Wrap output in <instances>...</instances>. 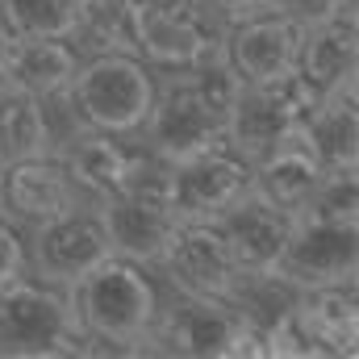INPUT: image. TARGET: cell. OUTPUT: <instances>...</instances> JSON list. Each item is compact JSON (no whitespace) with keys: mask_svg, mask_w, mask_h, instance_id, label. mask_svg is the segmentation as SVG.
I'll use <instances>...</instances> for the list:
<instances>
[{"mask_svg":"<svg viewBox=\"0 0 359 359\" xmlns=\"http://www.w3.org/2000/svg\"><path fill=\"white\" fill-rule=\"evenodd\" d=\"M339 8H347V13H359V0H334Z\"/></svg>","mask_w":359,"mask_h":359,"instance_id":"obj_27","label":"cell"},{"mask_svg":"<svg viewBox=\"0 0 359 359\" xmlns=\"http://www.w3.org/2000/svg\"><path fill=\"white\" fill-rule=\"evenodd\" d=\"M134 55L155 72H188L222 50L226 21L205 0H130Z\"/></svg>","mask_w":359,"mask_h":359,"instance_id":"obj_5","label":"cell"},{"mask_svg":"<svg viewBox=\"0 0 359 359\" xmlns=\"http://www.w3.org/2000/svg\"><path fill=\"white\" fill-rule=\"evenodd\" d=\"M297 76L318 96L343 80H359V13L339 8L305 25L297 50Z\"/></svg>","mask_w":359,"mask_h":359,"instance_id":"obj_15","label":"cell"},{"mask_svg":"<svg viewBox=\"0 0 359 359\" xmlns=\"http://www.w3.org/2000/svg\"><path fill=\"white\" fill-rule=\"evenodd\" d=\"M313 100H318V92L297 72H288L280 80H264V84H243L230 104V117H226V142L255 163L264 151H271L284 134H292L309 117Z\"/></svg>","mask_w":359,"mask_h":359,"instance_id":"obj_6","label":"cell"},{"mask_svg":"<svg viewBox=\"0 0 359 359\" xmlns=\"http://www.w3.org/2000/svg\"><path fill=\"white\" fill-rule=\"evenodd\" d=\"M301 34L305 25L292 21L280 8H259L247 13L238 21L226 25L222 34V55L226 63L238 72L243 84H264V80H280L288 72H297V50H301Z\"/></svg>","mask_w":359,"mask_h":359,"instance_id":"obj_13","label":"cell"},{"mask_svg":"<svg viewBox=\"0 0 359 359\" xmlns=\"http://www.w3.org/2000/svg\"><path fill=\"white\" fill-rule=\"evenodd\" d=\"M251 192V159L226 138L172 159V209L180 222H217L238 196Z\"/></svg>","mask_w":359,"mask_h":359,"instance_id":"obj_8","label":"cell"},{"mask_svg":"<svg viewBox=\"0 0 359 359\" xmlns=\"http://www.w3.org/2000/svg\"><path fill=\"white\" fill-rule=\"evenodd\" d=\"M271 8H280V13H288L292 21H301V25H309V21H322V17H330V13H339V4L334 0H268Z\"/></svg>","mask_w":359,"mask_h":359,"instance_id":"obj_24","label":"cell"},{"mask_svg":"<svg viewBox=\"0 0 359 359\" xmlns=\"http://www.w3.org/2000/svg\"><path fill=\"white\" fill-rule=\"evenodd\" d=\"M155 276L168 292L184 297H230L238 276L234 255L217 230V222H176L168 247L155 259Z\"/></svg>","mask_w":359,"mask_h":359,"instance_id":"obj_11","label":"cell"},{"mask_svg":"<svg viewBox=\"0 0 359 359\" xmlns=\"http://www.w3.org/2000/svg\"><path fill=\"white\" fill-rule=\"evenodd\" d=\"M80 63L84 59H80V50L67 38H17L0 84H13V88L42 100V96L72 88Z\"/></svg>","mask_w":359,"mask_h":359,"instance_id":"obj_19","label":"cell"},{"mask_svg":"<svg viewBox=\"0 0 359 359\" xmlns=\"http://www.w3.org/2000/svg\"><path fill=\"white\" fill-rule=\"evenodd\" d=\"M80 59L130 50L134 55V25H130V0H76V25L67 38Z\"/></svg>","mask_w":359,"mask_h":359,"instance_id":"obj_20","label":"cell"},{"mask_svg":"<svg viewBox=\"0 0 359 359\" xmlns=\"http://www.w3.org/2000/svg\"><path fill=\"white\" fill-rule=\"evenodd\" d=\"M217 138H226V117L196 92L188 72H159L155 100L138 142L163 159H184Z\"/></svg>","mask_w":359,"mask_h":359,"instance_id":"obj_7","label":"cell"},{"mask_svg":"<svg viewBox=\"0 0 359 359\" xmlns=\"http://www.w3.org/2000/svg\"><path fill=\"white\" fill-rule=\"evenodd\" d=\"M76 205H84V192L76 188L63 155L42 151V155L0 163V213L13 226L34 230Z\"/></svg>","mask_w":359,"mask_h":359,"instance_id":"obj_12","label":"cell"},{"mask_svg":"<svg viewBox=\"0 0 359 359\" xmlns=\"http://www.w3.org/2000/svg\"><path fill=\"white\" fill-rule=\"evenodd\" d=\"M25 271V230L0 213V284Z\"/></svg>","mask_w":359,"mask_h":359,"instance_id":"obj_23","label":"cell"},{"mask_svg":"<svg viewBox=\"0 0 359 359\" xmlns=\"http://www.w3.org/2000/svg\"><path fill=\"white\" fill-rule=\"evenodd\" d=\"M226 25L230 21H238V17H247V13H259V8H268V0H205Z\"/></svg>","mask_w":359,"mask_h":359,"instance_id":"obj_25","label":"cell"},{"mask_svg":"<svg viewBox=\"0 0 359 359\" xmlns=\"http://www.w3.org/2000/svg\"><path fill=\"white\" fill-rule=\"evenodd\" d=\"M67 297L84 355H147L168 288L151 264L104 255L67 284Z\"/></svg>","mask_w":359,"mask_h":359,"instance_id":"obj_1","label":"cell"},{"mask_svg":"<svg viewBox=\"0 0 359 359\" xmlns=\"http://www.w3.org/2000/svg\"><path fill=\"white\" fill-rule=\"evenodd\" d=\"M0 355H84V339L63 284L21 271L0 284Z\"/></svg>","mask_w":359,"mask_h":359,"instance_id":"obj_3","label":"cell"},{"mask_svg":"<svg viewBox=\"0 0 359 359\" xmlns=\"http://www.w3.org/2000/svg\"><path fill=\"white\" fill-rule=\"evenodd\" d=\"M292 213L264 201L259 192H247L238 196L222 217H217V230L234 255V268L243 276H259V271H271L288 234H292Z\"/></svg>","mask_w":359,"mask_h":359,"instance_id":"obj_14","label":"cell"},{"mask_svg":"<svg viewBox=\"0 0 359 359\" xmlns=\"http://www.w3.org/2000/svg\"><path fill=\"white\" fill-rule=\"evenodd\" d=\"M147 355H184V359L268 355V339H264V326H255L230 297L168 292Z\"/></svg>","mask_w":359,"mask_h":359,"instance_id":"obj_2","label":"cell"},{"mask_svg":"<svg viewBox=\"0 0 359 359\" xmlns=\"http://www.w3.org/2000/svg\"><path fill=\"white\" fill-rule=\"evenodd\" d=\"M13 38H72L76 0H0Z\"/></svg>","mask_w":359,"mask_h":359,"instance_id":"obj_22","label":"cell"},{"mask_svg":"<svg viewBox=\"0 0 359 359\" xmlns=\"http://www.w3.org/2000/svg\"><path fill=\"white\" fill-rule=\"evenodd\" d=\"M63 163L76 180V188L84 192V201L100 205L104 196H113L138 155V138H117V134H100V130H84L76 134L63 151Z\"/></svg>","mask_w":359,"mask_h":359,"instance_id":"obj_18","label":"cell"},{"mask_svg":"<svg viewBox=\"0 0 359 359\" xmlns=\"http://www.w3.org/2000/svg\"><path fill=\"white\" fill-rule=\"evenodd\" d=\"M13 34H8V25H4V17H0V80H4V67H8V55H13Z\"/></svg>","mask_w":359,"mask_h":359,"instance_id":"obj_26","label":"cell"},{"mask_svg":"<svg viewBox=\"0 0 359 359\" xmlns=\"http://www.w3.org/2000/svg\"><path fill=\"white\" fill-rule=\"evenodd\" d=\"M104 255H113V247H109L100 205H92V201L25 230V271L42 276L50 284H63V288L76 276H84L92 264H100Z\"/></svg>","mask_w":359,"mask_h":359,"instance_id":"obj_9","label":"cell"},{"mask_svg":"<svg viewBox=\"0 0 359 359\" xmlns=\"http://www.w3.org/2000/svg\"><path fill=\"white\" fill-rule=\"evenodd\" d=\"M322 168H359V80H343L322 92L301 121Z\"/></svg>","mask_w":359,"mask_h":359,"instance_id":"obj_17","label":"cell"},{"mask_svg":"<svg viewBox=\"0 0 359 359\" xmlns=\"http://www.w3.org/2000/svg\"><path fill=\"white\" fill-rule=\"evenodd\" d=\"M155 84L159 72L151 63H142L130 50H109V55H88L67 92L88 130L138 138L155 100Z\"/></svg>","mask_w":359,"mask_h":359,"instance_id":"obj_4","label":"cell"},{"mask_svg":"<svg viewBox=\"0 0 359 359\" xmlns=\"http://www.w3.org/2000/svg\"><path fill=\"white\" fill-rule=\"evenodd\" d=\"M326 176L318 151L309 147L305 130L297 126L292 134H284L271 151H264L255 163H251V192H259L264 201L288 209L292 217L305 209V201L313 196L318 180Z\"/></svg>","mask_w":359,"mask_h":359,"instance_id":"obj_16","label":"cell"},{"mask_svg":"<svg viewBox=\"0 0 359 359\" xmlns=\"http://www.w3.org/2000/svg\"><path fill=\"white\" fill-rule=\"evenodd\" d=\"M271 271L297 292L339 284V280H359V222H322V217L297 213L292 234Z\"/></svg>","mask_w":359,"mask_h":359,"instance_id":"obj_10","label":"cell"},{"mask_svg":"<svg viewBox=\"0 0 359 359\" xmlns=\"http://www.w3.org/2000/svg\"><path fill=\"white\" fill-rule=\"evenodd\" d=\"M42 151H50L42 100L13 84H0V163L42 155Z\"/></svg>","mask_w":359,"mask_h":359,"instance_id":"obj_21","label":"cell"}]
</instances>
